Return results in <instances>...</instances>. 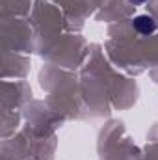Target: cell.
I'll list each match as a JSON object with an SVG mask.
<instances>
[{"label": "cell", "instance_id": "1", "mask_svg": "<svg viewBox=\"0 0 158 160\" xmlns=\"http://www.w3.org/2000/svg\"><path fill=\"white\" fill-rule=\"evenodd\" d=\"M134 30L138 34H141V36H151L156 30V22L149 15H138L134 19Z\"/></svg>", "mask_w": 158, "mask_h": 160}, {"label": "cell", "instance_id": "2", "mask_svg": "<svg viewBox=\"0 0 158 160\" xmlns=\"http://www.w3.org/2000/svg\"><path fill=\"white\" fill-rule=\"evenodd\" d=\"M130 2H132V4H145L147 0H130Z\"/></svg>", "mask_w": 158, "mask_h": 160}]
</instances>
